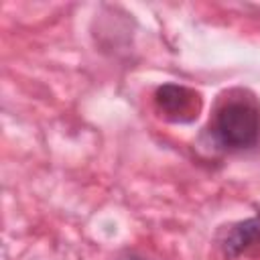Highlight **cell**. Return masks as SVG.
<instances>
[{
  "label": "cell",
  "mask_w": 260,
  "mask_h": 260,
  "mask_svg": "<svg viewBox=\"0 0 260 260\" xmlns=\"http://www.w3.org/2000/svg\"><path fill=\"white\" fill-rule=\"evenodd\" d=\"M213 132L225 148H250L260 138V110L252 100L230 98L213 118Z\"/></svg>",
  "instance_id": "6da1fadb"
},
{
  "label": "cell",
  "mask_w": 260,
  "mask_h": 260,
  "mask_svg": "<svg viewBox=\"0 0 260 260\" xmlns=\"http://www.w3.org/2000/svg\"><path fill=\"white\" fill-rule=\"evenodd\" d=\"M158 112L171 122H193L201 112V95L179 83H162L154 91Z\"/></svg>",
  "instance_id": "7a4b0ae2"
},
{
  "label": "cell",
  "mask_w": 260,
  "mask_h": 260,
  "mask_svg": "<svg viewBox=\"0 0 260 260\" xmlns=\"http://www.w3.org/2000/svg\"><path fill=\"white\" fill-rule=\"evenodd\" d=\"M219 248L228 258H238L242 254L260 252V215L232 223L219 238Z\"/></svg>",
  "instance_id": "3957f363"
},
{
  "label": "cell",
  "mask_w": 260,
  "mask_h": 260,
  "mask_svg": "<svg viewBox=\"0 0 260 260\" xmlns=\"http://www.w3.org/2000/svg\"><path fill=\"white\" fill-rule=\"evenodd\" d=\"M126 260H142V258H126Z\"/></svg>",
  "instance_id": "277c9868"
}]
</instances>
